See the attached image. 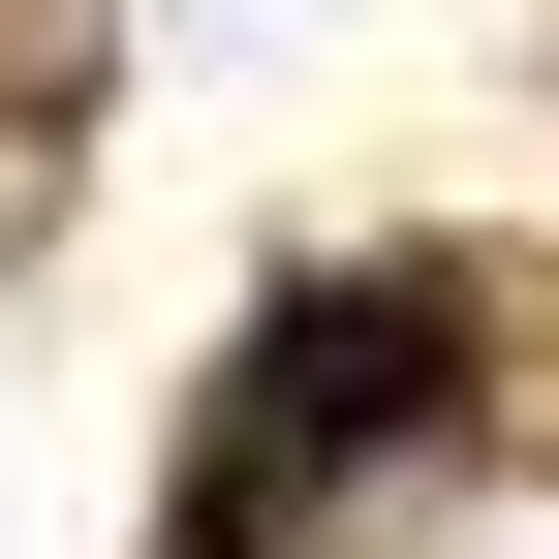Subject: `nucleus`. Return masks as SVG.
Returning a JSON list of instances; mask_svg holds the SVG:
<instances>
[{
  "label": "nucleus",
  "mask_w": 559,
  "mask_h": 559,
  "mask_svg": "<svg viewBox=\"0 0 559 559\" xmlns=\"http://www.w3.org/2000/svg\"><path fill=\"white\" fill-rule=\"evenodd\" d=\"M436 404H466V280H436V249H342V280H280V311H249V404H218V466H187V528H280L311 466L436 436Z\"/></svg>",
  "instance_id": "obj_1"
}]
</instances>
